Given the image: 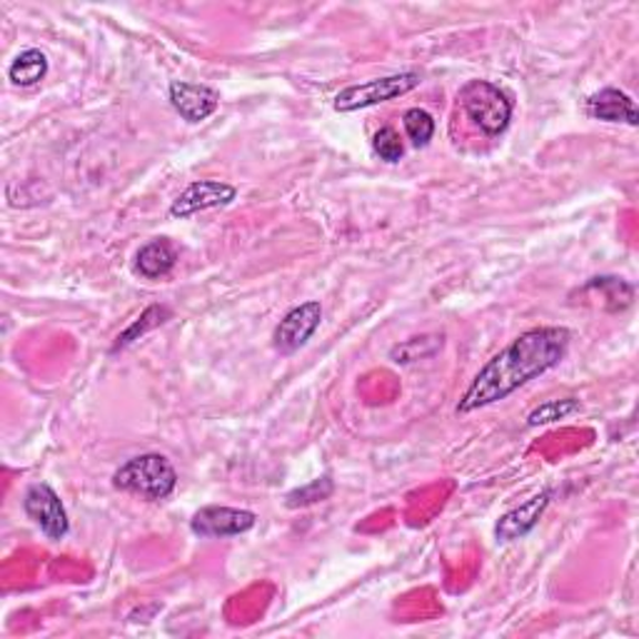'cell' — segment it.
Returning a JSON list of instances; mask_svg holds the SVG:
<instances>
[{
  "instance_id": "obj_1",
  "label": "cell",
  "mask_w": 639,
  "mask_h": 639,
  "mask_svg": "<svg viewBox=\"0 0 639 639\" xmlns=\"http://www.w3.org/2000/svg\"><path fill=\"white\" fill-rule=\"evenodd\" d=\"M567 327H532L513 339L505 349L487 359L485 367L475 375L473 383L459 397L457 413H475L479 407L503 403L529 379L545 375L547 369L559 365L569 347Z\"/></svg>"
},
{
  "instance_id": "obj_2",
  "label": "cell",
  "mask_w": 639,
  "mask_h": 639,
  "mask_svg": "<svg viewBox=\"0 0 639 639\" xmlns=\"http://www.w3.org/2000/svg\"><path fill=\"white\" fill-rule=\"evenodd\" d=\"M113 485L123 493H133L145 499H165L173 495L178 473L168 457L148 453L120 465L113 475Z\"/></svg>"
},
{
  "instance_id": "obj_3",
  "label": "cell",
  "mask_w": 639,
  "mask_h": 639,
  "mask_svg": "<svg viewBox=\"0 0 639 639\" xmlns=\"http://www.w3.org/2000/svg\"><path fill=\"white\" fill-rule=\"evenodd\" d=\"M459 103H463L467 118L483 130L485 135L505 133L509 120H513V100L505 95V90L487 83V80H469L459 90Z\"/></svg>"
},
{
  "instance_id": "obj_4",
  "label": "cell",
  "mask_w": 639,
  "mask_h": 639,
  "mask_svg": "<svg viewBox=\"0 0 639 639\" xmlns=\"http://www.w3.org/2000/svg\"><path fill=\"white\" fill-rule=\"evenodd\" d=\"M419 83H423V78L417 73H397L367 80V83L359 85H349L335 95V110L337 113H353V110L387 103V100H395L409 93V90H415Z\"/></svg>"
},
{
  "instance_id": "obj_5",
  "label": "cell",
  "mask_w": 639,
  "mask_h": 639,
  "mask_svg": "<svg viewBox=\"0 0 639 639\" xmlns=\"http://www.w3.org/2000/svg\"><path fill=\"white\" fill-rule=\"evenodd\" d=\"M23 509L26 515L40 527V532L50 539H60L68 535L70 523L65 515V507L55 495V489L45 483H36L26 489L23 495Z\"/></svg>"
},
{
  "instance_id": "obj_6",
  "label": "cell",
  "mask_w": 639,
  "mask_h": 639,
  "mask_svg": "<svg viewBox=\"0 0 639 639\" xmlns=\"http://www.w3.org/2000/svg\"><path fill=\"white\" fill-rule=\"evenodd\" d=\"M257 523L255 513L237 507H223V505H207L197 509L190 519V529L197 537H235L253 529Z\"/></svg>"
},
{
  "instance_id": "obj_7",
  "label": "cell",
  "mask_w": 639,
  "mask_h": 639,
  "mask_svg": "<svg viewBox=\"0 0 639 639\" xmlns=\"http://www.w3.org/2000/svg\"><path fill=\"white\" fill-rule=\"evenodd\" d=\"M320 320H323V307L315 300L303 303L290 310V313L280 320V325L275 327L273 345L283 355H293L303 347L310 337L315 335V329L320 327Z\"/></svg>"
},
{
  "instance_id": "obj_8",
  "label": "cell",
  "mask_w": 639,
  "mask_h": 639,
  "mask_svg": "<svg viewBox=\"0 0 639 639\" xmlns=\"http://www.w3.org/2000/svg\"><path fill=\"white\" fill-rule=\"evenodd\" d=\"M237 197V190L220 180H197V183L187 185L180 193L173 205H170V215L173 217H190L195 213H205V210L230 205Z\"/></svg>"
},
{
  "instance_id": "obj_9",
  "label": "cell",
  "mask_w": 639,
  "mask_h": 639,
  "mask_svg": "<svg viewBox=\"0 0 639 639\" xmlns=\"http://www.w3.org/2000/svg\"><path fill=\"white\" fill-rule=\"evenodd\" d=\"M168 93L170 105H173L180 118L187 120V123H203L220 105V95L213 88L187 83V80H173Z\"/></svg>"
},
{
  "instance_id": "obj_10",
  "label": "cell",
  "mask_w": 639,
  "mask_h": 639,
  "mask_svg": "<svg viewBox=\"0 0 639 639\" xmlns=\"http://www.w3.org/2000/svg\"><path fill=\"white\" fill-rule=\"evenodd\" d=\"M549 497H552V493H549V489H542L539 495L529 497L527 503L509 509V513L499 517V523L495 527L497 542H515V539H523L527 532H532L535 525L539 523V517H542V513L549 505Z\"/></svg>"
},
{
  "instance_id": "obj_11",
  "label": "cell",
  "mask_w": 639,
  "mask_h": 639,
  "mask_svg": "<svg viewBox=\"0 0 639 639\" xmlns=\"http://www.w3.org/2000/svg\"><path fill=\"white\" fill-rule=\"evenodd\" d=\"M587 115L605 120V123H627V125L639 123L635 100L617 88H602L599 93L589 95Z\"/></svg>"
},
{
  "instance_id": "obj_12",
  "label": "cell",
  "mask_w": 639,
  "mask_h": 639,
  "mask_svg": "<svg viewBox=\"0 0 639 639\" xmlns=\"http://www.w3.org/2000/svg\"><path fill=\"white\" fill-rule=\"evenodd\" d=\"M178 263V250L168 237H155L138 250L135 270L145 280L165 277Z\"/></svg>"
},
{
  "instance_id": "obj_13",
  "label": "cell",
  "mask_w": 639,
  "mask_h": 639,
  "mask_svg": "<svg viewBox=\"0 0 639 639\" xmlns=\"http://www.w3.org/2000/svg\"><path fill=\"white\" fill-rule=\"evenodd\" d=\"M45 73H48V58L36 48L23 50V53H20L8 68L10 83L18 88H30L40 83Z\"/></svg>"
},
{
  "instance_id": "obj_14",
  "label": "cell",
  "mask_w": 639,
  "mask_h": 639,
  "mask_svg": "<svg viewBox=\"0 0 639 639\" xmlns=\"http://www.w3.org/2000/svg\"><path fill=\"white\" fill-rule=\"evenodd\" d=\"M587 290H599L605 303H609V310H622L632 303L635 297L632 285H627L625 280L619 277H595L592 283H587Z\"/></svg>"
},
{
  "instance_id": "obj_15",
  "label": "cell",
  "mask_w": 639,
  "mask_h": 639,
  "mask_svg": "<svg viewBox=\"0 0 639 639\" xmlns=\"http://www.w3.org/2000/svg\"><path fill=\"white\" fill-rule=\"evenodd\" d=\"M403 125L407 138L413 140V145L425 148L435 135V120L423 108H409L403 115Z\"/></svg>"
},
{
  "instance_id": "obj_16",
  "label": "cell",
  "mask_w": 639,
  "mask_h": 639,
  "mask_svg": "<svg viewBox=\"0 0 639 639\" xmlns=\"http://www.w3.org/2000/svg\"><path fill=\"white\" fill-rule=\"evenodd\" d=\"M579 409V399L575 397H565V399H549V403L539 405L537 409H532L527 417V425L529 427H537V425H549V423H557V419H565L569 415H575Z\"/></svg>"
},
{
  "instance_id": "obj_17",
  "label": "cell",
  "mask_w": 639,
  "mask_h": 639,
  "mask_svg": "<svg viewBox=\"0 0 639 639\" xmlns=\"http://www.w3.org/2000/svg\"><path fill=\"white\" fill-rule=\"evenodd\" d=\"M335 493V483L329 477H320L313 479V483L305 485V487H297L293 493H287L285 497V505L287 507H307V505H315V503H323L329 495Z\"/></svg>"
},
{
  "instance_id": "obj_18",
  "label": "cell",
  "mask_w": 639,
  "mask_h": 639,
  "mask_svg": "<svg viewBox=\"0 0 639 639\" xmlns=\"http://www.w3.org/2000/svg\"><path fill=\"white\" fill-rule=\"evenodd\" d=\"M168 317H170V310H168V307H160V305L148 307L145 313L138 317V323L130 325V327L125 329V333L118 337L115 349H118V347H125L128 343H133V339H138V335L148 333V329H153V327H158V325H163Z\"/></svg>"
},
{
  "instance_id": "obj_19",
  "label": "cell",
  "mask_w": 639,
  "mask_h": 639,
  "mask_svg": "<svg viewBox=\"0 0 639 639\" xmlns=\"http://www.w3.org/2000/svg\"><path fill=\"white\" fill-rule=\"evenodd\" d=\"M373 150H375V155H379V160H385V163H397V160L405 153V145H403V140H399L397 130L385 125L373 135Z\"/></svg>"
}]
</instances>
